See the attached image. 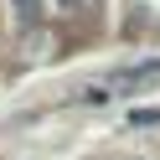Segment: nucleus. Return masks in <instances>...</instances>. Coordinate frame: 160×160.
<instances>
[{
	"label": "nucleus",
	"mask_w": 160,
	"mask_h": 160,
	"mask_svg": "<svg viewBox=\"0 0 160 160\" xmlns=\"http://www.w3.org/2000/svg\"><path fill=\"white\" fill-rule=\"evenodd\" d=\"M145 83H160V62H139V67H124L108 78V88H145Z\"/></svg>",
	"instance_id": "nucleus-1"
},
{
	"label": "nucleus",
	"mask_w": 160,
	"mask_h": 160,
	"mask_svg": "<svg viewBox=\"0 0 160 160\" xmlns=\"http://www.w3.org/2000/svg\"><path fill=\"white\" fill-rule=\"evenodd\" d=\"M11 11L21 16V26H36L42 21V0H11Z\"/></svg>",
	"instance_id": "nucleus-2"
},
{
	"label": "nucleus",
	"mask_w": 160,
	"mask_h": 160,
	"mask_svg": "<svg viewBox=\"0 0 160 160\" xmlns=\"http://www.w3.org/2000/svg\"><path fill=\"white\" fill-rule=\"evenodd\" d=\"M62 5H83V0H62Z\"/></svg>",
	"instance_id": "nucleus-3"
}]
</instances>
